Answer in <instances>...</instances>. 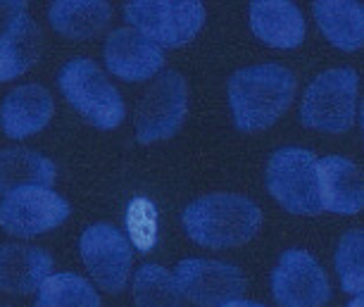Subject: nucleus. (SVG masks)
<instances>
[{
	"instance_id": "nucleus-1",
	"label": "nucleus",
	"mask_w": 364,
	"mask_h": 307,
	"mask_svg": "<svg viewBox=\"0 0 364 307\" xmlns=\"http://www.w3.org/2000/svg\"><path fill=\"white\" fill-rule=\"evenodd\" d=\"M295 86V74L277 63L252 65L233 72L226 93L238 131L252 134L272 126L291 107Z\"/></svg>"
},
{
	"instance_id": "nucleus-2",
	"label": "nucleus",
	"mask_w": 364,
	"mask_h": 307,
	"mask_svg": "<svg viewBox=\"0 0 364 307\" xmlns=\"http://www.w3.org/2000/svg\"><path fill=\"white\" fill-rule=\"evenodd\" d=\"M191 241L205 248H238L262 227V210L250 198L236 193H212L186 205L181 215Z\"/></svg>"
},
{
	"instance_id": "nucleus-3",
	"label": "nucleus",
	"mask_w": 364,
	"mask_h": 307,
	"mask_svg": "<svg viewBox=\"0 0 364 307\" xmlns=\"http://www.w3.org/2000/svg\"><path fill=\"white\" fill-rule=\"evenodd\" d=\"M58 88L88 124L102 131L119 126L127 114L119 91L88 58L70 60L58 74Z\"/></svg>"
},
{
	"instance_id": "nucleus-4",
	"label": "nucleus",
	"mask_w": 364,
	"mask_h": 307,
	"mask_svg": "<svg viewBox=\"0 0 364 307\" xmlns=\"http://www.w3.org/2000/svg\"><path fill=\"white\" fill-rule=\"evenodd\" d=\"M317 155L305 148H279L267 162L264 183L286 212L314 217L321 212Z\"/></svg>"
},
{
	"instance_id": "nucleus-5",
	"label": "nucleus",
	"mask_w": 364,
	"mask_h": 307,
	"mask_svg": "<svg viewBox=\"0 0 364 307\" xmlns=\"http://www.w3.org/2000/svg\"><path fill=\"white\" fill-rule=\"evenodd\" d=\"M357 72L338 67L319 74L305 88L300 119L305 126L324 134H346L357 114Z\"/></svg>"
},
{
	"instance_id": "nucleus-6",
	"label": "nucleus",
	"mask_w": 364,
	"mask_h": 307,
	"mask_svg": "<svg viewBox=\"0 0 364 307\" xmlns=\"http://www.w3.org/2000/svg\"><path fill=\"white\" fill-rule=\"evenodd\" d=\"M124 19L155 45L181 48L203 29L205 8L198 0H132L124 5Z\"/></svg>"
},
{
	"instance_id": "nucleus-7",
	"label": "nucleus",
	"mask_w": 364,
	"mask_h": 307,
	"mask_svg": "<svg viewBox=\"0 0 364 307\" xmlns=\"http://www.w3.org/2000/svg\"><path fill=\"white\" fill-rule=\"evenodd\" d=\"M188 110V84L174 70L162 72L143 95L136 110V139L141 143H157L171 139Z\"/></svg>"
},
{
	"instance_id": "nucleus-8",
	"label": "nucleus",
	"mask_w": 364,
	"mask_h": 307,
	"mask_svg": "<svg viewBox=\"0 0 364 307\" xmlns=\"http://www.w3.org/2000/svg\"><path fill=\"white\" fill-rule=\"evenodd\" d=\"M81 260L105 293H122L132 276L134 252L129 238L112 224H93L79 238Z\"/></svg>"
},
{
	"instance_id": "nucleus-9",
	"label": "nucleus",
	"mask_w": 364,
	"mask_h": 307,
	"mask_svg": "<svg viewBox=\"0 0 364 307\" xmlns=\"http://www.w3.org/2000/svg\"><path fill=\"white\" fill-rule=\"evenodd\" d=\"M70 217V203L53 188H19L0 200V229L17 238H36Z\"/></svg>"
},
{
	"instance_id": "nucleus-10",
	"label": "nucleus",
	"mask_w": 364,
	"mask_h": 307,
	"mask_svg": "<svg viewBox=\"0 0 364 307\" xmlns=\"http://www.w3.org/2000/svg\"><path fill=\"white\" fill-rule=\"evenodd\" d=\"M272 293L279 307H324L331 300V284L314 255L286 250L272 271Z\"/></svg>"
},
{
	"instance_id": "nucleus-11",
	"label": "nucleus",
	"mask_w": 364,
	"mask_h": 307,
	"mask_svg": "<svg viewBox=\"0 0 364 307\" xmlns=\"http://www.w3.org/2000/svg\"><path fill=\"white\" fill-rule=\"evenodd\" d=\"M174 284L181 298L191 300L198 307H222L229 300H236L245 291V276L236 264L222 260H200L188 257L174 269Z\"/></svg>"
},
{
	"instance_id": "nucleus-12",
	"label": "nucleus",
	"mask_w": 364,
	"mask_h": 307,
	"mask_svg": "<svg viewBox=\"0 0 364 307\" xmlns=\"http://www.w3.org/2000/svg\"><path fill=\"white\" fill-rule=\"evenodd\" d=\"M102 55L107 72L122 81H146L155 77L164 65L162 48L141 36L132 26L109 31Z\"/></svg>"
},
{
	"instance_id": "nucleus-13",
	"label": "nucleus",
	"mask_w": 364,
	"mask_h": 307,
	"mask_svg": "<svg viewBox=\"0 0 364 307\" xmlns=\"http://www.w3.org/2000/svg\"><path fill=\"white\" fill-rule=\"evenodd\" d=\"M53 95L38 84H22L0 102V129L8 139L22 141L38 134L53 119Z\"/></svg>"
},
{
	"instance_id": "nucleus-14",
	"label": "nucleus",
	"mask_w": 364,
	"mask_h": 307,
	"mask_svg": "<svg viewBox=\"0 0 364 307\" xmlns=\"http://www.w3.org/2000/svg\"><path fill=\"white\" fill-rule=\"evenodd\" d=\"M321 210L336 215H357L364 205L362 169L353 160L328 155L317 162Z\"/></svg>"
},
{
	"instance_id": "nucleus-15",
	"label": "nucleus",
	"mask_w": 364,
	"mask_h": 307,
	"mask_svg": "<svg viewBox=\"0 0 364 307\" xmlns=\"http://www.w3.org/2000/svg\"><path fill=\"white\" fill-rule=\"evenodd\" d=\"M53 257L31 245H0V291L10 296H26L50 276Z\"/></svg>"
},
{
	"instance_id": "nucleus-16",
	"label": "nucleus",
	"mask_w": 364,
	"mask_h": 307,
	"mask_svg": "<svg viewBox=\"0 0 364 307\" xmlns=\"http://www.w3.org/2000/svg\"><path fill=\"white\" fill-rule=\"evenodd\" d=\"M250 29L272 48H298L305 41V17L288 0L250 3Z\"/></svg>"
},
{
	"instance_id": "nucleus-17",
	"label": "nucleus",
	"mask_w": 364,
	"mask_h": 307,
	"mask_svg": "<svg viewBox=\"0 0 364 307\" xmlns=\"http://www.w3.org/2000/svg\"><path fill=\"white\" fill-rule=\"evenodd\" d=\"M55 165L46 155L29 148L0 150V195L19 188H53Z\"/></svg>"
},
{
	"instance_id": "nucleus-18",
	"label": "nucleus",
	"mask_w": 364,
	"mask_h": 307,
	"mask_svg": "<svg viewBox=\"0 0 364 307\" xmlns=\"http://www.w3.org/2000/svg\"><path fill=\"white\" fill-rule=\"evenodd\" d=\"M314 19L321 33L341 50H360L364 41V12L353 0H319L314 3Z\"/></svg>"
},
{
	"instance_id": "nucleus-19",
	"label": "nucleus",
	"mask_w": 364,
	"mask_h": 307,
	"mask_svg": "<svg viewBox=\"0 0 364 307\" xmlns=\"http://www.w3.org/2000/svg\"><path fill=\"white\" fill-rule=\"evenodd\" d=\"M112 8L102 0H60L48 10L50 26L67 38H91L109 24Z\"/></svg>"
},
{
	"instance_id": "nucleus-20",
	"label": "nucleus",
	"mask_w": 364,
	"mask_h": 307,
	"mask_svg": "<svg viewBox=\"0 0 364 307\" xmlns=\"http://www.w3.org/2000/svg\"><path fill=\"white\" fill-rule=\"evenodd\" d=\"M38 24L29 15H24L12 29L0 38V81H12L29 70L41 55Z\"/></svg>"
},
{
	"instance_id": "nucleus-21",
	"label": "nucleus",
	"mask_w": 364,
	"mask_h": 307,
	"mask_svg": "<svg viewBox=\"0 0 364 307\" xmlns=\"http://www.w3.org/2000/svg\"><path fill=\"white\" fill-rule=\"evenodd\" d=\"M33 307H100V296L84 276L58 271L38 286V298Z\"/></svg>"
},
{
	"instance_id": "nucleus-22",
	"label": "nucleus",
	"mask_w": 364,
	"mask_h": 307,
	"mask_svg": "<svg viewBox=\"0 0 364 307\" xmlns=\"http://www.w3.org/2000/svg\"><path fill=\"white\" fill-rule=\"evenodd\" d=\"M136 307H183L174 276L162 264H141L134 271Z\"/></svg>"
},
{
	"instance_id": "nucleus-23",
	"label": "nucleus",
	"mask_w": 364,
	"mask_h": 307,
	"mask_svg": "<svg viewBox=\"0 0 364 307\" xmlns=\"http://www.w3.org/2000/svg\"><path fill=\"white\" fill-rule=\"evenodd\" d=\"M364 236L360 229H353L341 236L336 250V274L348 296H362L364 289Z\"/></svg>"
},
{
	"instance_id": "nucleus-24",
	"label": "nucleus",
	"mask_w": 364,
	"mask_h": 307,
	"mask_svg": "<svg viewBox=\"0 0 364 307\" xmlns=\"http://www.w3.org/2000/svg\"><path fill=\"white\" fill-rule=\"evenodd\" d=\"M127 231L134 248L148 252L157 243V208L148 198H134L127 208Z\"/></svg>"
},
{
	"instance_id": "nucleus-25",
	"label": "nucleus",
	"mask_w": 364,
	"mask_h": 307,
	"mask_svg": "<svg viewBox=\"0 0 364 307\" xmlns=\"http://www.w3.org/2000/svg\"><path fill=\"white\" fill-rule=\"evenodd\" d=\"M24 15H29V12H26V3H22V0L0 3V38H3Z\"/></svg>"
},
{
	"instance_id": "nucleus-26",
	"label": "nucleus",
	"mask_w": 364,
	"mask_h": 307,
	"mask_svg": "<svg viewBox=\"0 0 364 307\" xmlns=\"http://www.w3.org/2000/svg\"><path fill=\"white\" fill-rule=\"evenodd\" d=\"M222 307H267V305L255 303V300H240V298H236V300H229V303H224Z\"/></svg>"
},
{
	"instance_id": "nucleus-27",
	"label": "nucleus",
	"mask_w": 364,
	"mask_h": 307,
	"mask_svg": "<svg viewBox=\"0 0 364 307\" xmlns=\"http://www.w3.org/2000/svg\"><path fill=\"white\" fill-rule=\"evenodd\" d=\"M348 307H362V296H353V300L348 303Z\"/></svg>"
}]
</instances>
